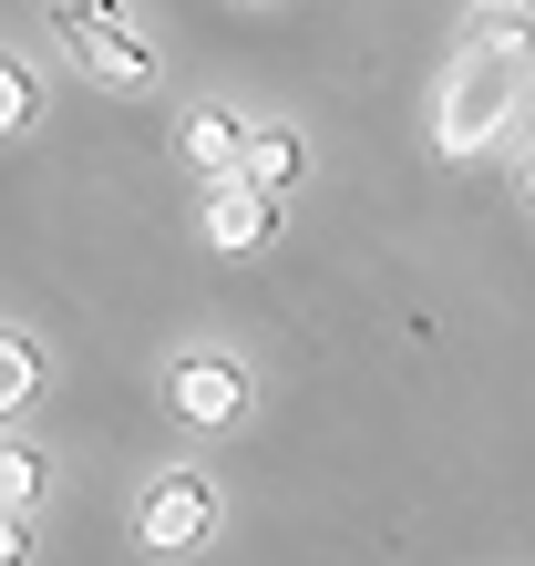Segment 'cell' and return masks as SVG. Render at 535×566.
I'll list each match as a JSON object with an SVG mask.
<instances>
[{
	"mask_svg": "<svg viewBox=\"0 0 535 566\" xmlns=\"http://www.w3.org/2000/svg\"><path fill=\"white\" fill-rule=\"evenodd\" d=\"M494 11H515V0H494Z\"/></svg>",
	"mask_w": 535,
	"mask_h": 566,
	"instance_id": "cell-13",
	"label": "cell"
},
{
	"mask_svg": "<svg viewBox=\"0 0 535 566\" xmlns=\"http://www.w3.org/2000/svg\"><path fill=\"white\" fill-rule=\"evenodd\" d=\"M165 412L196 422V432L248 422V371H238V360H217V350H186L176 371H165Z\"/></svg>",
	"mask_w": 535,
	"mask_h": 566,
	"instance_id": "cell-4",
	"label": "cell"
},
{
	"mask_svg": "<svg viewBox=\"0 0 535 566\" xmlns=\"http://www.w3.org/2000/svg\"><path fill=\"white\" fill-rule=\"evenodd\" d=\"M134 546H145L155 566H186L217 546V484L196 474V463H165V474L145 484V505H134Z\"/></svg>",
	"mask_w": 535,
	"mask_h": 566,
	"instance_id": "cell-2",
	"label": "cell"
},
{
	"mask_svg": "<svg viewBox=\"0 0 535 566\" xmlns=\"http://www.w3.org/2000/svg\"><path fill=\"white\" fill-rule=\"evenodd\" d=\"M525 83H535V31H525V21H494L484 42L453 62V83H443V114H432V145H443V155H484V145L515 124Z\"/></svg>",
	"mask_w": 535,
	"mask_h": 566,
	"instance_id": "cell-1",
	"label": "cell"
},
{
	"mask_svg": "<svg viewBox=\"0 0 535 566\" xmlns=\"http://www.w3.org/2000/svg\"><path fill=\"white\" fill-rule=\"evenodd\" d=\"M525 207H535V165H525Z\"/></svg>",
	"mask_w": 535,
	"mask_h": 566,
	"instance_id": "cell-12",
	"label": "cell"
},
{
	"mask_svg": "<svg viewBox=\"0 0 535 566\" xmlns=\"http://www.w3.org/2000/svg\"><path fill=\"white\" fill-rule=\"evenodd\" d=\"M298 165H310V145H298L289 124H248V145H238V186L289 196V186H298Z\"/></svg>",
	"mask_w": 535,
	"mask_h": 566,
	"instance_id": "cell-6",
	"label": "cell"
},
{
	"mask_svg": "<svg viewBox=\"0 0 535 566\" xmlns=\"http://www.w3.org/2000/svg\"><path fill=\"white\" fill-rule=\"evenodd\" d=\"M31 556V515H0V566H21Z\"/></svg>",
	"mask_w": 535,
	"mask_h": 566,
	"instance_id": "cell-11",
	"label": "cell"
},
{
	"mask_svg": "<svg viewBox=\"0 0 535 566\" xmlns=\"http://www.w3.org/2000/svg\"><path fill=\"white\" fill-rule=\"evenodd\" d=\"M31 402H42V350L0 329V422H11V412H31Z\"/></svg>",
	"mask_w": 535,
	"mask_h": 566,
	"instance_id": "cell-9",
	"label": "cell"
},
{
	"mask_svg": "<svg viewBox=\"0 0 535 566\" xmlns=\"http://www.w3.org/2000/svg\"><path fill=\"white\" fill-rule=\"evenodd\" d=\"M31 124H42V83H31L21 62L0 52V145H11V135H31Z\"/></svg>",
	"mask_w": 535,
	"mask_h": 566,
	"instance_id": "cell-10",
	"label": "cell"
},
{
	"mask_svg": "<svg viewBox=\"0 0 535 566\" xmlns=\"http://www.w3.org/2000/svg\"><path fill=\"white\" fill-rule=\"evenodd\" d=\"M268 238H279V196H258V186L227 176V186L207 196V248H217V258H258Z\"/></svg>",
	"mask_w": 535,
	"mask_h": 566,
	"instance_id": "cell-5",
	"label": "cell"
},
{
	"mask_svg": "<svg viewBox=\"0 0 535 566\" xmlns=\"http://www.w3.org/2000/svg\"><path fill=\"white\" fill-rule=\"evenodd\" d=\"M52 31H62V52H73L104 93H145V83H155V52L124 31L114 0H52Z\"/></svg>",
	"mask_w": 535,
	"mask_h": 566,
	"instance_id": "cell-3",
	"label": "cell"
},
{
	"mask_svg": "<svg viewBox=\"0 0 535 566\" xmlns=\"http://www.w3.org/2000/svg\"><path fill=\"white\" fill-rule=\"evenodd\" d=\"M238 145H248V124L227 114V104H196V114H186V165H196L207 186L238 176Z\"/></svg>",
	"mask_w": 535,
	"mask_h": 566,
	"instance_id": "cell-7",
	"label": "cell"
},
{
	"mask_svg": "<svg viewBox=\"0 0 535 566\" xmlns=\"http://www.w3.org/2000/svg\"><path fill=\"white\" fill-rule=\"evenodd\" d=\"M42 484H52V453L0 443V515H31V505H42Z\"/></svg>",
	"mask_w": 535,
	"mask_h": 566,
	"instance_id": "cell-8",
	"label": "cell"
}]
</instances>
